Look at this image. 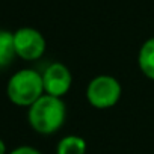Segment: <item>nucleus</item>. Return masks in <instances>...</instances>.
Masks as SVG:
<instances>
[{"mask_svg": "<svg viewBox=\"0 0 154 154\" xmlns=\"http://www.w3.org/2000/svg\"><path fill=\"white\" fill-rule=\"evenodd\" d=\"M15 56L14 32L0 29V69L9 66Z\"/></svg>", "mask_w": 154, "mask_h": 154, "instance_id": "nucleus-8", "label": "nucleus"}, {"mask_svg": "<svg viewBox=\"0 0 154 154\" xmlns=\"http://www.w3.org/2000/svg\"><path fill=\"white\" fill-rule=\"evenodd\" d=\"M8 154H42V152L39 149L30 146V145H20V146L11 149Z\"/></svg>", "mask_w": 154, "mask_h": 154, "instance_id": "nucleus-9", "label": "nucleus"}, {"mask_svg": "<svg viewBox=\"0 0 154 154\" xmlns=\"http://www.w3.org/2000/svg\"><path fill=\"white\" fill-rule=\"evenodd\" d=\"M42 74L33 68H21L15 71L6 83V95L9 101L18 107H30L44 95Z\"/></svg>", "mask_w": 154, "mask_h": 154, "instance_id": "nucleus-2", "label": "nucleus"}, {"mask_svg": "<svg viewBox=\"0 0 154 154\" xmlns=\"http://www.w3.org/2000/svg\"><path fill=\"white\" fill-rule=\"evenodd\" d=\"M14 48L17 57L33 62L44 56L47 42L39 30L33 27H20L14 32Z\"/></svg>", "mask_w": 154, "mask_h": 154, "instance_id": "nucleus-4", "label": "nucleus"}, {"mask_svg": "<svg viewBox=\"0 0 154 154\" xmlns=\"http://www.w3.org/2000/svg\"><path fill=\"white\" fill-rule=\"evenodd\" d=\"M121 95L122 86L113 75H95L86 86V100L92 107L98 110L113 107L121 100Z\"/></svg>", "mask_w": 154, "mask_h": 154, "instance_id": "nucleus-3", "label": "nucleus"}, {"mask_svg": "<svg viewBox=\"0 0 154 154\" xmlns=\"http://www.w3.org/2000/svg\"><path fill=\"white\" fill-rule=\"evenodd\" d=\"M0 154H8V148H6V143L5 140L0 137Z\"/></svg>", "mask_w": 154, "mask_h": 154, "instance_id": "nucleus-10", "label": "nucleus"}, {"mask_svg": "<svg viewBox=\"0 0 154 154\" xmlns=\"http://www.w3.org/2000/svg\"><path fill=\"white\" fill-rule=\"evenodd\" d=\"M41 74H42L44 92L47 95L62 98L63 95L68 94V91L72 86V74L68 69V66L60 62L50 63Z\"/></svg>", "mask_w": 154, "mask_h": 154, "instance_id": "nucleus-5", "label": "nucleus"}, {"mask_svg": "<svg viewBox=\"0 0 154 154\" xmlns=\"http://www.w3.org/2000/svg\"><path fill=\"white\" fill-rule=\"evenodd\" d=\"M137 66L149 80H154V36L146 39L137 53Z\"/></svg>", "mask_w": 154, "mask_h": 154, "instance_id": "nucleus-6", "label": "nucleus"}, {"mask_svg": "<svg viewBox=\"0 0 154 154\" xmlns=\"http://www.w3.org/2000/svg\"><path fill=\"white\" fill-rule=\"evenodd\" d=\"M86 140L82 136H63L56 145V154H86Z\"/></svg>", "mask_w": 154, "mask_h": 154, "instance_id": "nucleus-7", "label": "nucleus"}, {"mask_svg": "<svg viewBox=\"0 0 154 154\" xmlns=\"http://www.w3.org/2000/svg\"><path fill=\"white\" fill-rule=\"evenodd\" d=\"M66 118V107L62 98L44 94L27 109V122L33 131L42 136L54 134L62 128Z\"/></svg>", "mask_w": 154, "mask_h": 154, "instance_id": "nucleus-1", "label": "nucleus"}]
</instances>
